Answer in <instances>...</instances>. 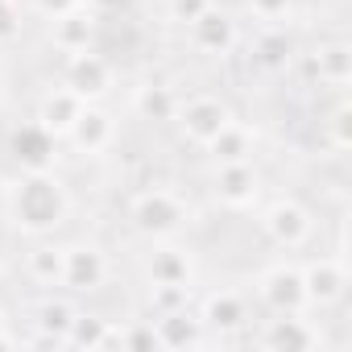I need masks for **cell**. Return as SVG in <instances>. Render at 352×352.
Here are the masks:
<instances>
[{
    "label": "cell",
    "mask_w": 352,
    "mask_h": 352,
    "mask_svg": "<svg viewBox=\"0 0 352 352\" xmlns=\"http://www.w3.org/2000/svg\"><path fill=\"white\" fill-rule=\"evenodd\" d=\"M71 216V191L54 170H25L9 191V220L25 236H50Z\"/></svg>",
    "instance_id": "obj_1"
},
{
    "label": "cell",
    "mask_w": 352,
    "mask_h": 352,
    "mask_svg": "<svg viewBox=\"0 0 352 352\" xmlns=\"http://www.w3.org/2000/svg\"><path fill=\"white\" fill-rule=\"evenodd\" d=\"M129 220L145 241H170L191 224V204L170 187H149L129 204Z\"/></svg>",
    "instance_id": "obj_2"
},
{
    "label": "cell",
    "mask_w": 352,
    "mask_h": 352,
    "mask_svg": "<svg viewBox=\"0 0 352 352\" xmlns=\"http://www.w3.org/2000/svg\"><path fill=\"white\" fill-rule=\"evenodd\" d=\"M257 298L265 302L270 315H307V286H302V265L278 261L257 278Z\"/></svg>",
    "instance_id": "obj_3"
},
{
    "label": "cell",
    "mask_w": 352,
    "mask_h": 352,
    "mask_svg": "<svg viewBox=\"0 0 352 352\" xmlns=\"http://www.w3.org/2000/svg\"><path fill=\"white\" fill-rule=\"evenodd\" d=\"M174 120H179L183 141H191L195 149H208V145H212V141L236 120V116H232V108H228L224 100H216V96H195V100L179 104Z\"/></svg>",
    "instance_id": "obj_4"
},
{
    "label": "cell",
    "mask_w": 352,
    "mask_h": 352,
    "mask_svg": "<svg viewBox=\"0 0 352 352\" xmlns=\"http://www.w3.org/2000/svg\"><path fill=\"white\" fill-rule=\"evenodd\" d=\"M261 232L270 236V245L294 253V249H302V245L311 241L315 220H311V212H307L298 199H274V204L261 212Z\"/></svg>",
    "instance_id": "obj_5"
},
{
    "label": "cell",
    "mask_w": 352,
    "mask_h": 352,
    "mask_svg": "<svg viewBox=\"0 0 352 352\" xmlns=\"http://www.w3.org/2000/svg\"><path fill=\"white\" fill-rule=\"evenodd\" d=\"M212 195L228 212H249L261 199V174H257V166L249 157H241V162H216Z\"/></svg>",
    "instance_id": "obj_6"
},
{
    "label": "cell",
    "mask_w": 352,
    "mask_h": 352,
    "mask_svg": "<svg viewBox=\"0 0 352 352\" xmlns=\"http://www.w3.org/2000/svg\"><path fill=\"white\" fill-rule=\"evenodd\" d=\"M63 87H71L79 100L96 104V100H104L112 91V63L104 54H96V46L75 50L63 63Z\"/></svg>",
    "instance_id": "obj_7"
},
{
    "label": "cell",
    "mask_w": 352,
    "mask_h": 352,
    "mask_svg": "<svg viewBox=\"0 0 352 352\" xmlns=\"http://www.w3.org/2000/svg\"><path fill=\"white\" fill-rule=\"evenodd\" d=\"M108 282V257L100 245H67L63 249V286L75 290V294H96L100 286Z\"/></svg>",
    "instance_id": "obj_8"
},
{
    "label": "cell",
    "mask_w": 352,
    "mask_h": 352,
    "mask_svg": "<svg viewBox=\"0 0 352 352\" xmlns=\"http://www.w3.org/2000/svg\"><path fill=\"white\" fill-rule=\"evenodd\" d=\"M9 157L21 170H54L58 162V137L46 133L38 120H25L9 133Z\"/></svg>",
    "instance_id": "obj_9"
},
{
    "label": "cell",
    "mask_w": 352,
    "mask_h": 352,
    "mask_svg": "<svg viewBox=\"0 0 352 352\" xmlns=\"http://www.w3.org/2000/svg\"><path fill=\"white\" fill-rule=\"evenodd\" d=\"M302 286H307V302L311 311L315 307H331L344 298V286H348V270L340 257H311L302 265Z\"/></svg>",
    "instance_id": "obj_10"
},
{
    "label": "cell",
    "mask_w": 352,
    "mask_h": 352,
    "mask_svg": "<svg viewBox=\"0 0 352 352\" xmlns=\"http://www.w3.org/2000/svg\"><path fill=\"white\" fill-rule=\"evenodd\" d=\"M187 34H191V46L199 50V54H212V58H220V54H228L232 46H236V21H232V13H224V9H204L191 25H187Z\"/></svg>",
    "instance_id": "obj_11"
},
{
    "label": "cell",
    "mask_w": 352,
    "mask_h": 352,
    "mask_svg": "<svg viewBox=\"0 0 352 352\" xmlns=\"http://www.w3.org/2000/svg\"><path fill=\"white\" fill-rule=\"evenodd\" d=\"M63 141H71L79 153L96 157V153H104V149L116 141V120H112V112H104L100 104H83V112L75 116V124H71V133H67Z\"/></svg>",
    "instance_id": "obj_12"
},
{
    "label": "cell",
    "mask_w": 352,
    "mask_h": 352,
    "mask_svg": "<svg viewBox=\"0 0 352 352\" xmlns=\"http://www.w3.org/2000/svg\"><path fill=\"white\" fill-rule=\"evenodd\" d=\"M261 348H270V352H311V348H319V327L307 315H274L261 331Z\"/></svg>",
    "instance_id": "obj_13"
},
{
    "label": "cell",
    "mask_w": 352,
    "mask_h": 352,
    "mask_svg": "<svg viewBox=\"0 0 352 352\" xmlns=\"http://www.w3.org/2000/svg\"><path fill=\"white\" fill-rule=\"evenodd\" d=\"M199 323L204 331H220V336H232L249 323V302L241 290H212L199 307Z\"/></svg>",
    "instance_id": "obj_14"
},
{
    "label": "cell",
    "mask_w": 352,
    "mask_h": 352,
    "mask_svg": "<svg viewBox=\"0 0 352 352\" xmlns=\"http://www.w3.org/2000/svg\"><path fill=\"white\" fill-rule=\"evenodd\" d=\"M145 274H149L153 286H191V282H195V257H191V249L166 241V245L153 249Z\"/></svg>",
    "instance_id": "obj_15"
},
{
    "label": "cell",
    "mask_w": 352,
    "mask_h": 352,
    "mask_svg": "<svg viewBox=\"0 0 352 352\" xmlns=\"http://www.w3.org/2000/svg\"><path fill=\"white\" fill-rule=\"evenodd\" d=\"M307 71H311V79L344 91L352 83V46L348 42H323V46H315L307 54Z\"/></svg>",
    "instance_id": "obj_16"
},
{
    "label": "cell",
    "mask_w": 352,
    "mask_h": 352,
    "mask_svg": "<svg viewBox=\"0 0 352 352\" xmlns=\"http://www.w3.org/2000/svg\"><path fill=\"white\" fill-rule=\"evenodd\" d=\"M96 34H100V21H96V13H91L87 5H79V9H71V13H63V17H54V30H50L54 50H63V54H75V50L96 46Z\"/></svg>",
    "instance_id": "obj_17"
},
{
    "label": "cell",
    "mask_w": 352,
    "mask_h": 352,
    "mask_svg": "<svg viewBox=\"0 0 352 352\" xmlns=\"http://www.w3.org/2000/svg\"><path fill=\"white\" fill-rule=\"evenodd\" d=\"M153 336H157V348H199L204 344V323L187 307H179V311H157Z\"/></svg>",
    "instance_id": "obj_18"
},
{
    "label": "cell",
    "mask_w": 352,
    "mask_h": 352,
    "mask_svg": "<svg viewBox=\"0 0 352 352\" xmlns=\"http://www.w3.org/2000/svg\"><path fill=\"white\" fill-rule=\"evenodd\" d=\"M83 104H87V100H79L71 87H54V91H46V96H42V104H38V116H34V120H38L46 133H54V137L63 141V137L71 133L75 116L83 112Z\"/></svg>",
    "instance_id": "obj_19"
},
{
    "label": "cell",
    "mask_w": 352,
    "mask_h": 352,
    "mask_svg": "<svg viewBox=\"0 0 352 352\" xmlns=\"http://www.w3.org/2000/svg\"><path fill=\"white\" fill-rule=\"evenodd\" d=\"M253 63H257L261 71H274V75L294 63V38L286 34V25H265V30L257 34V42H253Z\"/></svg>",
    "instance_id": "obj_20"
},
{
    "label": "cell",
    "mask_w": 352,
    "mask_h": 352,
    "mask_svg": "<svg viewBox=\"0 0 352 352\" xmlns=\"http://www.w3.org/2000/svg\"><path fill=\"white\" fill-rule=\"evenodd\" d=\"M108 344H112V323L108 319L83 315V311L71 315V327L63 336V348H87V352H96V348H108Z\"/></svg>",
    "instance_id": "obj_21"
},
{
    "label": "cell",
    "mask_w": 352,
    "mask_h": 352,
    "mask_svg": "<svg viewBox=\"0 0 352 352\" xmlns=\"http://www.w3.org/2000/svg\"><path fill=\"white\" fill-rule=\"evenodd\" d=\"M179 96H174L166 83H145V87H137V96H133V108H137V116L141 120H153V124H166V120H174V112H179Z\"/></svg>",
    "instance_id": "obj_22"
},
{
    "label": "cell",
    "mask_w": 352,
    "mask_h": 352,
    "mask_svg": "<svg viewBox=\"0 0 352 352\" xmlns=\"http://www.w3.org/2000/svg\"><path fill=\"white\" fill-rule=\"evenodd\" d=\"M25 274L38 286H63V249L58 245H34L25 253Z\"/></svg>",
    "instance_id": "obj_23"
},
{
    "label": "cell",
    "mask_w": 352,
    "mask_h": 352,
    "mask_svg": "<svg viewBox=\"0 0 352 352\" xmlns=\"http://www.w3.org/2000/svg\"><path fill=\"white\" fill-rule=\"evenodd\" d=\"M208 153H212L216 162H241V157H249V153H253V133H249L245 124H236V120H232V124H228L212 145H208Z\"/></svg>",
    "instance_id": "obj_24"
},
{
    "label": "cell",
    "mask_w": 352,
    "mask_h": 352,
    "mask_svg": "<svg viewBox=\"0 0 352 352\" xmlns=\"http://www.w3.org/2000/svg\"><path fill=\"white\" fill-rule=\"evenodd\" d=\"M71 307H63V302H46L42 311H38V344H63V336H67V327H71Z\"/></svg>",
    "instance_id": "obj_25"
},
{
    "label": "cell",
    "mask_w": 352,
    "mask_h": 352,
    "mask_svg": "<svg viewBox=\"0 0 352 352\" xmlns=\"http://www.w3.org/2000/svg\"><path fill=\"white\" fill-rule=\"evenodd\" d=\"M249 9H253L257 21H265V25H282V21L290 17V0H249Z\"/></svg>",
    "instance_id": "obj_26"
},
{
    "label": "cell",
    "mask_w": 352,
    "mask_h": 352,
    "mask_svg": "<svg viewBox=\"0 0 352 352\" xmlns=\"http://www.w3.org/2000/svg\"><path fill=\"white\" fill-rule=\"evenodd\" d=\"M21 34V9L17 0H0V42H13Z\"/></svg>",
    "instance_id": "obj_27"
},
{
    "label": "cell",
    "mask_w": 352,
    "mask_h": 352,
    "mask_svg": "<svg viewBox=\"0 0 352 352\" xmlns=\"http://www.w3.org/2000/svg\"><path fill=\"white\" fill-rule=\"evenodd\" d=\"M348 120H352V108L340 100V104H336V112H331V141H336V149H348V145H352Z\"/></svg>",
    "instance_id": "obj_28"
},
{
    "label": "cell",
    "mask_w": 352,
    "mask_h": 352,
    "mask_svg": "<svg viewBox=\"0 0 352 352\" xmlns=\"http://www.w3.org/2000/svg\"><path fill=\"white\" fill-rule=\"evenodd\" d=\"M216 0H170V17L174 21H183V25H191L204 9H212Z\"/></svg>",
    "instance_id": "obj_29"
},
{
    "label": "cell",
    "mask_w": 352,
    "mask_h": 352,
    "mask_svg": "<svg viewBox=\"0 0 352 352\" xmlns=\"http://www.w3.org/2000/svg\"><path fill=\"white\" fill-rule=\"evenodd\" d=\"M30 5H34V9H38L42 17H50V21H54V17H63V13H71V9H79V5H83V0H30Z\"/></svg>",
    "instance_id": "obj_30"
},
{
    "label": "cell",
    "mask_w": 352,
    "mask_h": 352,
    "mask_svg": "<svg viewBox=\"0 0 352 352\" xmlns=\"http://www.w3.org/2000/svg\"><path fill=\"white\" fill-rule=\"evenodd\" d=\"M0 348H5V352H13V348H21V340L5 327V323H0Z\"/></svg>",
    "instance_id": "obj_31"
},
{
    "label": "cell",
    "mask_w": 352,
    "mask_h": 352,
    "mask_svg": "<svg viewBox=\"0 0 352 352\" xmlns=\"http://www.w3.org/2000/svg\"><path fill=\"white\" fill-rule=\"evenodd\" d=\"M0 323H5V311H0Z\"/></svg>",
    "instance_id": "obj_32"
}]
</instances>
